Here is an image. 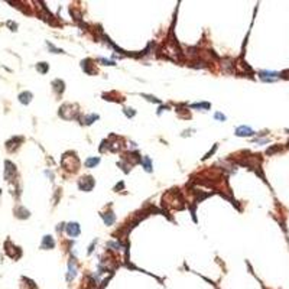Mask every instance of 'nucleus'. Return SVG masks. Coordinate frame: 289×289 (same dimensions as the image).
Wrapping results in <instances>:
<instances>
[{
	"label": "nucleus",
	"instance_id": "nucleus-1",
	"mask_svg": "<svg viewBox=\"0 0 289 289\" xmlns=\"http://www.w3.org/2000/svg\"><path fill=\"white\" fill-rule=\"evenodd\" d=\"M93 185H94V181H93L91 176H85L80 181V188L84 189V191H90L93 188Z\"/></svg>",
	"mask_w": 289,
	"mask_h": 289
},
{
	"label": "nucleus",
	"instance_id": "nucleus-5",
	"mask_svg": "<svg viewBox=\"0 0 289 289\" xmlns=\"http://www.w3.org/2000/svg\"><path fill=\"white\" fill-rule=\"evenodd\" d=\"M46 244H48L49 247H54V240L51 239V236H46L45 239H43V244H42V247H45Z\"/></svg>",
	"mask_w": 289,
	"mask_h": 289
},
{
	"label": "nucleus",
	"instance_id": "nucleus-8",
	"mask_svg": "<svg viewBox=\"0 0 289 289\" xmlns=\"http://www.w3.org/2000/svg\"><path fill=\"white\" fill-rule=\"evenodd\" d=\"M215 117L220 119V120H226V116H223L221 113H215Z\"/></svg>",
	"mask_w": 289,
	"mask_h": 289
},
{
	"label": "nucleus",
	"instance_id": "nucleus-6",
	"mask_svg": "<svg viewBox=\"0 0 289 289\" xmlns=\"http://www.w3.org/2000/svg\"><path fill=\"white\" fill-rule=\"evenodd\" d=\"M104 221H106V224H107V226H110V224L114 221V215L111 213H109V215H104Z\"/></svg>",
	"mask_w": 289,
	"mask_h": 289
},
{
	"label": "nucleus",
	"instance_id": "nucleus-2",
	"mask_svg": "<svg viewBox=\"0 0 289 289\" xmlns=\"http://www.w3.org/2000/svg\"><path fill=\"white\" fill-rule=\"evenodd\" d=\"M236 134L243 138V136H253V134H255V132H253L250 127H247V126H240L239 129L236 130Z\"/></svg>",
	"mask_w": 289,
	"mask_h": 289
},
{
	"label": "nucleus",
	"instance_id": "nucleus-9",
	"mask_svg": "<svg viewBox=\"0 0 289 289\" xmlns=\"http://www.w3.org/2000/svg\"><path fill=\"white\" fill-rule=\"evenodd\" d=\"M38 67L42 72H46V70H48V65H38Z\"/></svg>",
	"mask_w": 289,
	"mask_h": 289
},
{
	"label": "nucleus",
	"instance_id": "nucleus-3",
	"mask_svg": "<svg viewBox=\"0 0 289 289\" xmlns=\"http://www.w3.org/2000/svg\"><path fill=\"white\" fill-rule=\"evenodd\" d=\"M67 231H68V234L70 236L75 237V236L80 234V226H78L77 223H71V224L67 227Z\"/></svg>",
	"mask_w": 289,
	"mask_h": 289
},
{
	"label": "nucleus",
	"instance_id": "nucleus-4",
	"mask_svg": "<svg viewBox=\"0 0 289 289\" xmlns=\"http://www.w3.org/2000/svg\"><path fill=\"white\" fill-rule=\"evenodd\" d=\"M98 162H100V158H90V159L85 160V166H87V168H93V166H96Z\"/></svg>",
	"mask_w": 289,
	"mask_h": 289
},
{
	"label": "nucleus",
	"instance_id": "nucleus-7",
	"mask_svg": "<svg viewBox=\"0 0 289 289\" xmlns=\"http://www.w3.org/2000/svg\"><path fill=\"white\" fill-rule=\"evenodd\" d=\"M143 162H145V166H146V171H151V160H149V158H143Z\"/></svg>",
	"mask_w": 289,
	"mask_h": 289
}]
</instances>
